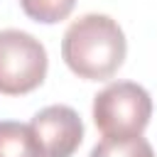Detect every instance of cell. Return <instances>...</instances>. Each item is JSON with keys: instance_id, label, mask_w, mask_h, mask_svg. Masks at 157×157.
Segmentation results:
<instances>
[{"instance_id": "1", "label": "cell", "mask_w": 157, "mask_h": 157, "mask_svg": "<svg viewBox=\"0 0 157 157\" xmlns=\"http://www.w3.org/2000/svg\"><path fill=\"white\" fill-rule=\"evenodd\" d=\"M128 42L120 25L98 12H88L69 25L61 39V56L66 66L88 81L110 78L125 59Z\"/></svg>"}, {"instance_id": "2", "label": "cell", "mask_w": 157, "mask_h": 157, "mask_svg": "<svg viewBox=\"0 0 157 157\" xmlns=\"http://www.w3.org/2000/svg\"><path fill=\"white\" fill-rule=\"evenodd\" d=\"M152 115L150 93L132 81L108 83L93 98V123L103 137H137Z\"/></svg>"}, {"instance_id": "3", "label": "cell", "mask_w": 157, "mask_h": 157, "mask_svg": "<svg viewBox=\"0 0 157 157\" xmlns=\"http://www.w3.org/2000/svg\"><path fill=\"white\" fill-rule=\"evenodd\" d=\"M47 76L44 44L22 29L0 32V93L22 96L34 91Z\"/></svg>"}, {"instance_id": "4", "label": "cell", "mask_w": 157, "mask_h": 157, "mask_svg": "<svg viewBox=\"0 0 157 157\" xmlns=\"http://www.w3.org/2000/svg\"><path fill=\"white\" fill-rule=\"evenodd\" d=\"M29 130L42 157H71L83 140V123L69 105L42 108L32 118Z\"/></svg>"}, {"instance_id": "5", "label": "cell", "mask_w": 157, "mask_h": 157, "mask_svg": "<svg viewBox=\"0 0 157 157\" xmlns=\"http://www.w3.org/2000/svg\"><path fill=\"white\" fill-rule=\"evenodd\" d=\"M0 157H42L29 125L0 120Z\"/></svg>"}, {"instance_id": "6", "label": "cell", "mask_w": 157, "mask_h": 157, "mask_svg": "<svg viewBox=\"0 0 157 157\" xmlns=\"http://www.w3.org/2000/svg\"><path fill=\"white\" fill-rule=\"evenodd\" d=\"M88 157H155L152 145L137 135V137H103Z\"/></svg>"}, {"instance_id": "7", "label": "cell", "mask_w": 157, "mask_h": 157, "mask_svg": "<svg viewBox=\"0 0 157 157\" xmlns=\"http://www.w3.org/2000/svg\"><path fill=\"white\" fill-rule=\"evenodd\" d=\"M20 5L25 10V15L32 17L34 22L54 25L71 15L76 0H20Z\"/></svg>"}]
</instances>
